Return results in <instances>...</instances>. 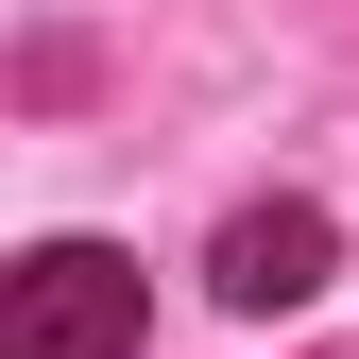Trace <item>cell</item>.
Listing matches in <instances>:
<instances>
[{"mask_svg":"<svg viewBox=\"0 0 359 359\" xmlns=\"http://www.w3.org/2000/svg\"><path fill=\"white\" fill-rule=\"evenodd\" d=\"M0 359H137V274L103 240H34L0 274Z\"/></svg>","mask_w":359,"mask_h":359,"instance_id":"obj_1","label":"cell"},{"mask_svg":"<svg viewBox=\"0 0 359 359\" xmlns=\"http://www.w3.org/2000/svg\"><path fill=\"white\" fill-rule=\"evenodd\" d=\"M325 205H240V222H222V257H205V291L222 308H308V291H325Z\"/></svg>","mask_w":359,"mask_h":359,"instance_id":"obj_2","label":"cell"}]
</instances>
